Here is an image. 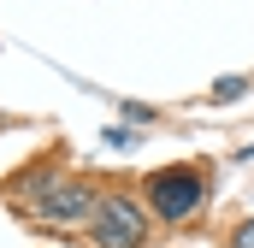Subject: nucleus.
<instances>
[{"label": "nucleus", "mask_w": 254, "mask_h": 248, "mask_svg": "<svg viewBox=\"0 0 254 248\" xmlns=\"http://www.w3.org/2000/svg\"><path fill=\"white\" fill-rule=\"evenodd\" d=\"M148 201H154V213H160L166 225H184V219L201 213L207 184H201V172H195V166H166V172H154V178H148Z\"/></svg>", "instance_id": "2"}, {"label": "nucleus", "mask_w": 254, "mask_h": 248, "mask_svg": "<svg viewBox=\"0 0 254 248\" xmlns=\"http://www.w3.org/2000/svg\"><path fill=\"white\" fill-rule=\"evenodd\" d=\"M89 237L95 248H142L148 243V213L130 195H101L89 213Z\"/></svg>", "instance_id": "1"}, {"label": "nucleus", "mask_w": 254, "mask_h": 248, "mask_svg": "<svg viewBox=\"0 0 254 248\" xmlns=\"http://www.w3.org/2000/svg\"><path fill=\"white\" fill-rule=\"evenodd\" d=\"M89 213H95V189L83 178H54L36 195V219H48V225H71V219H89Z\"/></svg>", "instance_id": "3"}, {"label": "nucleus", "mask_w": 254, "mask_h": 248, "mask_svg": "<svg viewBox=\"0 0 254 248\" xmlns=\"http://www.w3.org/2000/svg\"><path fill=\"white\" fill-rule=\"evenodd\" d=\"M231 248H254V219L243 225V231H237V237H231Z\"/></svg>", "instance_id": "5"}, {"label": "nucleus", "mask_w": 254, "mask_h": 248, "mask_svg": "<svg viewBox=\"0 0 254 248\" xmlns=\"http://www.w3.org/2000/svg\"><path fill=\"white\" fill-rule=\"evenodd\" d=\"M243 89H249V77H219V83H213V101H237Z\"/></svg>", "instance_id": "4"}]
</instances>
